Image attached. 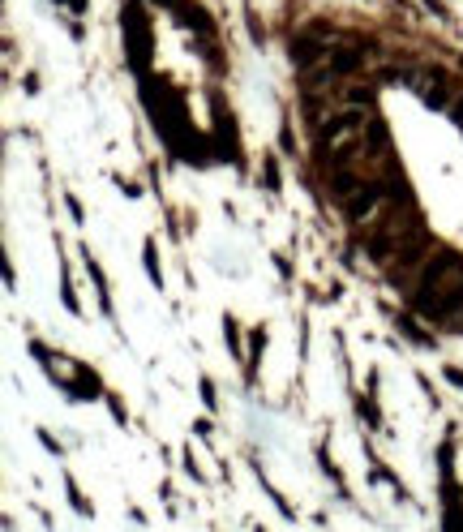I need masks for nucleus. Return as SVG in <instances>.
I'll return each mask as SVG.
<instances>
[{"mask_svg":"<svg viewBox=\"0 0 463 532\" xmlns=\"http://www.w3.org/2000/svg\"><path fill=\"white\" fill-rule=\"evenodd\" d=\"M421 318L434 322H455V314L463 309V253L455 249H438L429 253V262L421 270L416 296H412Z\"/></svg>","mask_w":463,"mask_h":532,"instance_id":"f257e3e1","label":"nucleus"},{"mask_svg":"<svg viewBox=\"0 0 463 532\" xmlns=\"http://www.w3.org/2000/svg\"><path fill=\"white\" fill-rule=\"evenodd\" d=\"M326 60H330V69L339 77H347V73H356L365 64V52H360V47H339V52H330Z\"/></svg>","mask_w":463,"mask_h":532,"instance_id":"f03ea898","label":"nucleus"},{"mask_svg":"<svg viewBox=\"0 0 463 532\" xmlns=\"http://www.w3.org/2000/svg\"><path fill=\"white\" fill-rule=\"evenodd\" d=\"M343 103H347V107H369V103H373V90H369V86H347V90H343Z\"/></svg>","mask_w":463,"mask_h":532,"instance_id":"7ed1b4c3","label":"nucleus"},{"mask_svg":"<svg viewBox=\"0 0 463 532\" xmlns=\"http://www.w3.org/2000/svg\"><path fill=\"white\" fill-rule=\"evenodd\" d=\"M451 382H455V386H463V374H459V369H451Z\"/></svg>","mask_w":463,"mask_h":532,"instance_id":"20e7f679","label":"nucleus"},{"mask_svg":"<svg viewBox=\"0 0 463 532\" xmlns=\"http://www.w3.org/2000/svg\"><path fill=\"white\" fill-rule=\"evenodd\" d=\"M455 327H459V331H463V309H459V314H455Z\"/></svg>","mask_w":463,"mask_h":532,"instance_id":"39448f33","label":"nucleus"}]
</instances>
